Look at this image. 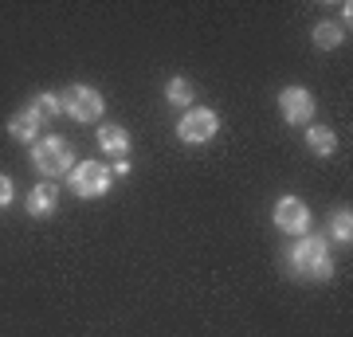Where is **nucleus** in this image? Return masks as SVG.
<instances>
[{"label":"nucleus","instance_id":"nucleus-1","mask_svg":"<svg viewBox=\"0 0 353 337\" xmlns=\"http://www.w3.org/2000/svg\"><path fill=\"white\" fill-rule=\"evenodd\" d=\"M290 267H294V275L318 278V283L334 275V259H330V247L322 239H299L290 251Z\"/></svg>","mask_w":353,"mask_h":337},{"label":"nucleus","instance_id":"nucleus-2","mask_svg":"<svg viewBox=\"0 0 353 337\" xmlns=\"http://www.w3.org/2000/svg\"><path fill=\"white\" fill-rule=\"evenodd\" d=\"M32 161L43 176H63L75 169V150L63 138H39L36 150H32Z\"/></svg>","mask_w":353,"mask_h":337},{"label":"nucleus","instance_id":"nucleus-3","mask_svg":"<svg viewBox=\"0 0 353 337\" xmlns=\"http://www.w3.org/2000/svg\"><path fill=\"white\" fill-rule=\"evenodd\" d=\"M59 106H63L75 122H94V118H102V94L94 87H83V83H75V87H67L63 94H59Z\"/></svg>","mask_w":353,"mask_h":337},{"label":"nucleus","instance_id":"nucleus-4","mask_svg":"<svg viewBox=\"0 0 353 337\" xmlns=\"http://www.w3.org/2000/svg\"><path fill=\"white\" fill-rule=\"evenodd\" d=\"M67 176H71V192L83 196V200H94L110 188V169L99 165V161H79Z\"/></svg>","mask_w":353,"mask_h":337},{"label":"nucleus","instance_id":"nucleus-5","mask_svg":"<svg viewBox=\"0 0 353 337\" xmlns=\"http://www.w3.org/2000/svg\"><path fill=\"white\" fill-rule=\"evenodd\" d=\"M220 130V118H216L208 106H196V110H189L181 122H176V138L185 141V145H201V141H208Z\"/></svg>","mask_w":353,"mask_h":337},{"label":"nucleus","instance_id":"nucleus-6","mask_svg":"<svg viewBox=\"0 0 353 337\" xmlns=\"http://www.w3.org/2000/svg\"><path fill=\"white\" fill-rule=\"evenodd\" d=\"M279 110H283V118L290 125H306L314 118V94L306 87H287L279 94Z\"/></svg>","mask_w":353,"mask_h":337},{"label":"nucleus","instance_id":"nucleus-7","mask_svg":"<svg viewBox=\"0 0 353 337\" xmlns=\"http://www.w3.org/2000/svg\"><path fill=\"white\" fill-rule=\"evenodd\" d=\"M275 224L287 232V236H303L310 227V208H306L299 196H283L275 204Z\"/></svg>","mask_w":353,"mask_h":337},{"label":"nucleus","instance_id":"nucleus-8","mask_svg":"<svg viewBox=\"0 0 353 337\" xmlns=\"http://www.w3.org/2000/svg\"><path fill=\"white\" fill-rule=\"evenodd\" d=\"M99 145L110 153V157H118V161H122V157H126V150H130V134L122 130V125H102V130H99Z\"/></svg>","mask_w":353,"mask_h":337},{"label":"nucleus","instance_id":"nucleus-9","mask_svg":"<svg viewBox=\"0 0 353 337\" xmlns=\"http://www.w3.org/2000/svg\"><path fill=\"white\" fill-rule=\"evenodd\" d=\"M55 200H59V188L55 185H36L32 196H28V212L32 216H51L55 212Z\"/></svg>","mask_w":353,"mask_h":337},{"label":"nucleus","instance_id":"nucleus-10","mask_svg":"<svg viewBox=\"0 0 353 337\" xmlns=\"http://www.w3.org/2000/svg\"><path fill=\"white\" fill-rule=\"evenodd\" d=\"M8 134H12L16 141H36V134H39V118H36L32 110L12 114V118H8Z\"/></svg>","mask_w":353,"mask_h":337},{"label":"nucleus","instance_id":"nucleus-11","mask_svg":"<svg viewBox=\"0 0 353 337\" xmlns=\"http://www.w3.org/2000/svg\"><path fill=\"white\" fill-rule=\"evenodd\" d=\"M306 145H310L318 157H330V153L338 150V134H334L330 125H310V130H306Z\"/></svg>","mask_w":353,"mask_h":337},{"label":"nucleus","instance_id":"nucleus-12","mask_svg":"<svg viewBox=\"0 0 353 337\" xmlns=\"http://www.w3.org/2000/svg\"><path fill=\"white\" fill-rule=\"evenodd\" d=\"M341 39H345V28H341V24H334V20H318V24H314V43H318V48H338V43H341Z\"/></svg>","mask_w":353,"mask_h":337},{"label":"nucleus","instance_id":"nucleus-13","mask_svg":"<svg viewBox=\"0 0 353 337\" xmlns=\"http://www.w3.org/2000/svg\"><path fill=\"white\" fill-rule=\"evenodd\" d=\"M330 236L341 239V243H350V239H353V216H350V208H338V212L330 216Z\"/></svg>","mask_w":353,"mask_h":337},{"label":"nucleus","instance_id":"nucleus-14","mask_svg":"<svg viewBox=\"0 0 353 337\" xmlns=\"http://www.w3.org/2000/svg\"><path fill=\"white\" fill-rule=\"evenodd\" d=\"M165 99L173 102V106H189V102H192V83H189V79H181V75L169 79V87H165Z\"/></svg>","mask_w":353,"mask_h":337},{"label":"nucleus","instance_id":"nucleus-15","mask_svg":"<svg viewBox=\"0 0 353 337\" xmlns=\"http://www.w3.org/2000/svg\"><path fill=\"white\" fill-rule=\"evenodd\" d=\"M59 110H63V106H59V94H39V99L32 102V114H36L39 122H48V118H55Z\"/></svg>","mask_w":353,"mask_h":337},{"label":"nucleus","instance_id":"nucleus-16","mask_svg":"<svg viewBox=\"0 0 353 337\" xmlns=\"http://www.w3.org/2000/svg\"><path fill=\"white\" fill-rule=\"evenodd\" d=\"M12 196H16L12 181H8V176H0V208H8V204H12Z\"/></svg>","mask_w":353,"mask_h":337},{"label":"nucleus","instance_id":"nucleus-17","mask_svg":"<svg viewBox=\"0 0 353 337\" xmlns=\"http://www.w3.org/2000/svg\"><path fill=\"white\" fill-rule=\"evenodd\" d=\"M130 173V161H126V157H122V161H118V165H114V169H110V176H126Z\"/></svg>","mask_w":353,"mask_h":337}]
</instances>
